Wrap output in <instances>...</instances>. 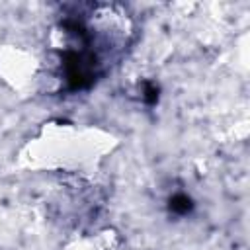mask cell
Wrapping results in <instances>:
<instances>
[{
	"instance_id": "obj_1",
	"label": "cell",
	"mask_w": 250,
	"mask_h": 250,
	"mask_svg": "<svg viewBox=\"0 0 250 250\" xmlns=\"http://www.w3.org/2000/svg\"><path fill=\"white\" fill-rule=\"evenodd\" d=\"M170 209L178 215H186V213L191 211V199L186 193H176L170 199Z\"/></svg>"
}]
</instances>
